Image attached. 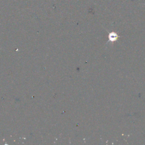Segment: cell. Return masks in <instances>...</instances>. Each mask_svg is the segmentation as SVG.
Segmentation results:
<instances>
[{"label": "cell", "instance_id": "6da1fadb", "mask_svg": "<svg viewBox=\"0 0 145 145\" xmlns=\"http://www.w3.org/2000/svg\"><path fill=\"white\" fill-rule=\"evenodd\" d=\"M118 35H117L116 33L114 32L109 33V35H108L109 40V41H111V42L115 41L116 40L118 39Z\"/></svg>", "mask_w": 145, "mask_h": 145}]
</instances>
